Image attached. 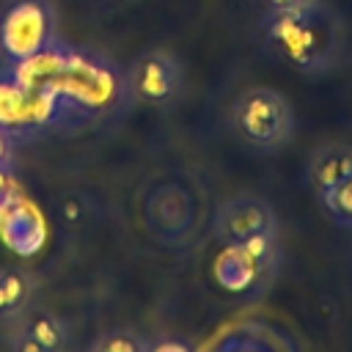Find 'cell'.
Listing matches in <instances>:
<instances>
[{"mask_svg":"<svg viewBox=\"0 0 352 352\" xmlns=\"http://www.w3.org/2000/svg\"><path fill=\"white\" fill-rule=\"evenodd\" d=\"M267 41L292 69L322 74L344 55V22L324 0H311L294 11H270Z\"/></svg>","mask_w":352,"mask_h":352,"instance_id":"1","label":"cell"},{"mask_svg":"<svg viewBox=\"0 0 352 352\" xmlns=\"http://www.w3.org/2000/svg\"><path fill=\"white\" fill-rule=\"evenodd\" d=\"M52 88L63 94L69 102H74L77 107H82L88 116H94V113L110 110L118 102L124 91V80L104 58L85 50L66 47V55L58 77L52 80Z\"/></svg>","mask_w":352,"mask_h":352,"instance_id":"2","label":"cell"},{"mask_svg":"<svg viewBox=\"0 0 352 352\" xmlns=\"http://www.w3.org/2000/svg\"><path fill=\"white\" fill-rule=\"evenodd\" d=\"M234 132L253 148H280L294 132V110L275 88H248L231 107Z\"/></svg>","mask_w":352,"mask_h":352,"instance_id":"3","label":"cell"},{"mask_svg":"<svg viewBox=\"0 0 352 352\" xmlns=\"http://www.w3.org/2000/svg\"><path fill=\"white\" fill-rule=\"evenodd\" d=\"M278 261V234L250 236L245 242H223V250L214 258V280L226 292H250L261 286Z\"/></svg>","mask_w":352,"mask_h":352,"instance_id":"4","label":"cell"},{"mask_svg":"<svg viewBox=\"0 0 352 352\" xmlns=\"http://www.w3.org/2000/svg\"><path fill=\"white\" fill-rule=\"evenodd\" d=\"M55 41L52 11L44 0H14L0 16V47L8 60L28 58Z\"/></svg>","mask_w":352,"mask_h":352,"instance_id":"5","label":"cell"},{"mask_svg":"<svg viewBox=\"0 0 352 352\" xmlns=\"http://www.w3.org/2000/svg\"><path fill=\"white\" fill-rule=\"evenodd\" d=\"M47 234L50 228L41 206L33 198L22 195V190L0 204V242L11 253L36 256L44 248Z\"/></svg>","mask_w":352,"mask_h":352,"instance_id":"6","label":"cell"},{"mask_svg":"<svg viewBox=\"0 0 352 352\" xmlns=\"http://www.w3.org/2000/svg\"><path fill=\"white\" fill-rule=\"evenodd\" d=\"M214 234L223 242H245L250 236L278 234V217L267 201L256 195H236L217 209Z\"/></svg>","mask_w":352,"mask_h":352,"instance_id":"7","label":"cell"},{"mask_svg":"<svg viewBox=\"0 0 352 352\" xmlns=\"http://www.w3.org/2000/svg\"><path fill=\"white\" fill-rule=\"evenodd\" d=\"M129 85L140 99L162 102L179 88V66L162 52H148L132 66Z\"/></svg>","mask_w":352,"mask_h":352,"instance_id":"8","label":"cell"},{"mask_svg":"<svg viewBox=\"0 0 352 352\" xmlns=\"http://www.w3.org/2000/svg\"><path fill=\"white\" fill-rule=\"evenodd\" d=\"M148 217L154 231L165 239H179L192 223V201L173 184L160 187L148 201Z\"/></svg>","mask_w":352,"mask_h":352,"instance_id":"9","label":"cell"},{"mask_svg":"<svg viewBox=\"0 0 352 352\" xmlns=\"http://www.w3.org/2000/svg\"><path fill=\"white\" fill-rule=\"evenodd\" d=\"M346 176H352V146L349 143L330 140L311 151V157L305 162V179H308L314 195L333 187L336 182H341Z\"/></svg>","mask_w":352,"mask_h":352,"instance_id":"10","label":"cell"},{"mask_svg":"<svg viewBox=\"0 0 352 352\" xmlns=\"http://www.w3.org/2000/svg\"><path fill=\"white\" fill-rule=\"evenodd\" d=\"M63 55H66V44H60L55 38L47 47H41L38 52H33L28 58H19V60H11L8 77L14 82H19L22 88H50L52 80L60 72Z\"/></svg>","mask_w":352,"mask_h":352,"instance_id":"11","label":"cell"},{"mask_svg":"<svg viewBox=\"0 0 352 352\" xmlns=\"http://www.w3.org/2000/svg\"><path fill=\"white\" fill-rule=\"evenodd\" d=\"M316 201L333 223H338L341 228H352V176L316 192Z\"/></svg>","mask_w":352,"mask_h":352,"instance_id":"12","label":"cell"},{"mask_svg":"<svg viewBox=\"0 0 352 352\" xmlns=\"http://www.w3.org/2000/svg\"><path fill=\"white\" fill-rule=\"evenodd\" d=\"M22 292H25V283L19 275L14 272L0 275V308H14L22 300Z\"/></svg>","mask_w":352,"mask_h":352,"instance_id":"13","label":"cell"},{"mask_svg":"<svg viewBox=\"0 0 352 352\" xmlns=\"http://www.w3.org/2000/svg\"><path fill=\"white\" fill-rule=\"evenodd\" d=\"M33 336H36V346H52L58 341V330L52 327L50 319H38L33 324Z\"/></svg>","mask_w":352,"mask_h":352,"instance_id":"14","label":"cell"},{"mask_svg":"<svg viewBox=\"0 0 352 352\" xmlns=\"http://www.w3.org/2000/svg\"><path fill=\"white\" fill-rule=\"evenodd\" d=\"M14 192H19V184L14 182V176H11V170L6 168V162H0V204H3L6 198H11Z\"/></svg>","mask_w":352,"mask_h":352,"instance_id":"15","label":"cell"},{"mask_svg":"<svg viewBox=\"0 0 352 352\" xmlns=\"http://www.w3.org/2000/svg\"><path fill=\"white\" fill-rule=\"evenodd\" d=\"M308 3L311 0H267V8L270 11H294V8H302Z\"/></svg>","mask_w":352,"mask_h":352,"instance_id":"16","label":"cell"},{"mask_svg":"<svg viewBox=\"0 0 352 352\" xmlns=\"http://www.w3.org/2000/svg\"><path fill=\"white\" fill-rule=\"evenodd\" d=\"M138 344L132 338H107L104 344H99V349H124V352H132Z\"/></svg>","mask_w":352,"mask_h":352,"instance_id":"17","label":"cell"},{"mask_svg":"<svg viewBox=\"0 0 352 352\" xmlns=\"http://www.w3.org/2000/svg\"><path fill=\"white\" fill-rule=\"evenodd\" d=\"M6 157H8V132L0 129V162H6Z\"/></svg>","mask_w":352,"mask_h":352,"instance_id":"18","label":"cell"}]
</instances>
